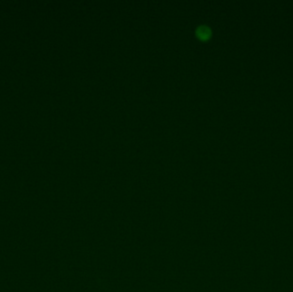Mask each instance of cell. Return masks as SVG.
Returning a JSON list of instances; mask_svg holds the SVG:
<instances>
[{
  "label": "cell",
  "mask_w": 293,
  "mask_h": 292,
  "mask_svg": "<svg viewBox=\"0 0 293 292\" xmlns=\"http://www.w3.org/2000/svg\"><path fill=\"white\" fill-rule=\"evenodd\" d=\"M196 34L197 36L201 39H207L209 38V36L211 35V31L210 29L206 27V26H201L198 28V29L196 30Z\"/></svg>",
  "instance_id": "1"
}]
</instances>
